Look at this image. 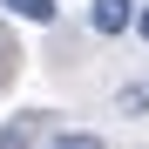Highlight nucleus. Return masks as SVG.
I'll use <instances>...</instances> for the list:
<instances>
[{"instance_id":"nucleus-5","label":"nucleus","mask_w":149,"mask_h":149,"mask_svg":"<svg viewBox=\"0 0 149 149\" xmlns=\"http://www.w3.org/2000/svg\"><path fill=\"white\" fill-rule=\"evenodd\" d=\"M47 149H109V142L88 136V129H61V136H47Z\"/></svg>"},{"instance_id":"nucleus-7","label":"nucleus","mask_w":149,"mask_h":149,"mask_svg":"<svg viewBox=\"0 0 149 149\" xmlns=\"http://www.w3.org/2000/svg\"><path fill=\"white\" fill-rule=\"evenodd\" d=\"M136 34H142V41H149V7H136Z\"/></svg>"},{"instance_id":"nucleus-4","label":"nucleus","mask_w":149,"mask_h":149,"mask_svg":"<svg viewBox=\"0 0 149 149\" xmlns=\"http://www.w3.org/2000/svg\"><path fill=\"white\" fill-rule=\"evenodd\" d=\"M41 136V115H20V122H7V136H0V149H27Z\"/></svg>"},{"instance_id":"nucleus-6","label":"nucleus","mask_w":149,"mask_h":149,"mask_svg":"<svg viewBox=\"0 0 149 149\" xmlns=\"http://www.w3.org/2000/svg\"><path fill=\"white\" fill-rule=\"evenodd\" d=\"M14 74V41H7V27H0V81Z\"/></svg>"},{"instance_id":"nucleus-1","label":"nucleus","mask_w":149,"mask_h":149,"mask_svg":"<svg viewBox=\"0 0 149 149\" xmlns=\"http://www.w3.org/2000/svg\"><path fill=\"white\" fill-rule=\"evenodd\" d=\"M88 27L95 34H129L136 27V0H95L88 7Z\"/></svg>"},{"instance_id":"nucleus-3","label":"nucleus","mask_w":149,"mask_h":149,"mask_svg":"<svg viewBox=\"0 0 149 149\" xmlns=\"http://www.w3.org/2000/svg\"><path fill=\"white\" fill-rule=\"evenodd\" d=\"M115 109L122 115H149V81H122L115 88Z\"/></svg>"},{"instance_id":"nucleus-2","label":"nucleus","mask_w":149,"mask_h":149,"mask_svg":"<svg viewBox=\"0 0 149 149\" xmlns=\"http://www.w3.org/2000/svg\"><path fill=\"white\" fill-rule=\"evenodd\" d=\"M0 7H7L14 20H34V27H54V14H61L54 0H0Z\"/></svg>"}]
</instances>
